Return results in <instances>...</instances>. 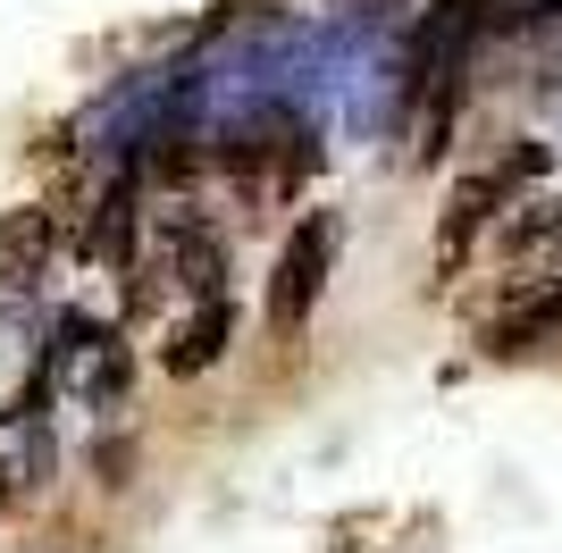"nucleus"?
I'll return each mask as SVG.
<instances>
[{
	"instance_id": "f257e3e1",
	"label": "nucleus",
	"mask_w": 562,
	"mask_h": 553,
	"mask_svg": "<svg viewBox=\"0 0 562 553\" xmlns=\"http://www.w3.org/2000/svg\"><path fill=\"white\" fill-rule=\"evenodd\" d=\"M328 269H336V218L311 210L303 227L285 235L278 269H269V336H303L319 294H328Z\"/></svg>"
},
{
	"instance_id": "f03ea898",
	"label": "nucleus",
	"mask_w": 562,
	"mask_h": 553,
	"mask_svg": "<svg viewBox=\"0 0 562 553\" xmlns=\"http://www.w3.org/2000/svg\"><path fill=\"white\" fill-rule=\"evenodd\" d=\"M529 177H546V151L538 143H520L513 160H495V168H470L462 184H453V202H446V227H437V276H453L462 269V252L479 244V227H487L495 210L513 202Z\"/></svg>"
},
{
	"instance_id": "7ed1b4c3",
	"label": "nucleus",
	"mask_w": 562,
	"mask_h": 553,
	"mask_svg": "<svg viewBox=\"0 0 562 553\" xmlns=\"http://www.w3.org/2000/svg\"><path fill=\"white\" fill-rule=\"evenodd\" d=\"M562 336V276H538V285H520L504 311H495L487 327H479V345L495 352V361H513V352H538Z\"/></svg>"
},
{
	"instance_id": "20e7f679",
	"label": "nucleus",
	"mask_w": 562,
	"mask_h": 553,
	"mask_svg": "<svg viewBox=\"0 0 562 553\" xmlns=\"http://www.w3.org/2000/svg\"><path fill=\"white\" fill-rule=\"evenodd\" d=\"M50 252H59V210L50 202L0 210V285H34Z\"/></svg>"
},
{
	"instance_id": "39448f33",
	"label": "nucleus",
	"mask_w": 562,
	"mask_h": 553,
	"mask_svg": "<svg viewBox=\"0 0 562 553\" xmlns=\"http://www.w3.org/2000/svg\"><path fill=\"white\" fill-rule=\"evenodd\" d=\"M227 336H235V302H227V294H218V302H193V319L168 327L160 369H168V377H202V369L227 352Z\"/></svg>"
},
{
	"instance_id": "423d86ee",
	"label": "nucleus",
	"mask_w": 562,
	"mask_h": 553,
	"mask_svg": "<svg viewBox=\"0 0 562 553\" xmlns=\"http://www.w3.org/2000/svg\"><path fill=\"white\" fill-rule=\"evenodd\" d=\"M135 235H143L135 177H117L110 193L93 202V235H85V260H93V269H126V260H135Z\"/></svg>"
}]
</instances>
